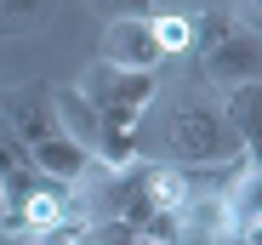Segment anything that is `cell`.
Instances as JSON below:
<instances>
[{"label": "cell", "mask_w": 262, "mask_h": 245, "mask_svg": "<svg viewBox=\"0 0 262 245\" xmlns=\"http://www.w3.org/2000/svg\"><path fill=\"white\" fill-rule=\"evenodd\" d=\"M223 211H228L234 239L251 245V239H256V217H262V177H256L251 160H239V171L228 177V188H223Z\"/></svg>", "instance_id": "cell-7"}, {"label": "cell", "mask_w": 262, "mask_h": 245, "mask_svg": "<svg viewBox=\"0 0 262 245\" xmlns=\"http://www.w3.org/2000/svg\"><path fill=\"white\" fill-rule=\"evenodd\" d=\"M171 245H234L223 194H188L177 211H171Z\"/></svg>", "instance_id": "cell-4"}, {"label": "cell", "mask_w": 262, "mask_h": 245, "mask_svg": "<svg viewBox=\"0 0 262 245\" xmlns=\"http://www.w3.org/2000/svg\"><path fill=\"white\" fill-rule=\"evenodd\" d=\"M6 222H12L17 234H52V228H63V222H69V194H63V188H52V183H29V188L12 199Z\"/></svg>", "instance_id": "cell-6"}, {"label": "cell", "mask_w": 262, "mask_h": 245, "mask_svg": "<svg viewBox=\"0 0 262 245\" xmlns=\"http://www.w3.org/2000/svg\"><path fill=\"white\" fill-rule=\"evenodd\" d=\"M12 17H29V12H46V0H0Z\"/></svg>", "instance_id": "cell-12"}, {"label": "cell", "mask_w": 262, "mask_h": 245, "mask_svg": "<svg viewBox=\"0 0 262 245\" xmlns=\"http://www.w3.org/2000/svg\"><path fill=\"white\" fill-rule=\"evenodd\" d=\"M165 148H171L177 166H205V160H239V154H251L239 143V131L216 108H183L177 120H171V131H165Z\"/></svg>", "instance_id": "cell-2"}, {"label": "cell", "mask_w": 262, "mask_h": 245, "mask_svg": "<svg viewBox=\"0 0 262 245\" xmlns=\"http://www.w3.org/2000/svg\"><path fill=\"white\" fill-rule=\"evenodd\" d=\"M137 194H143L148 211H177L183 199L194 194V183L177 166H137Z\"/></svg>", "instance_id": "cell-9"}, {"label": "cell", "mask_w": 262, "mask_h": 245, "mask_svg": "<svg viewBox=\"0 0 262 245\" xmlns=\"http://www.w3.org/2000/svg\"><path fill=\"white\" fill-rule=\"evenodd\" d=\"M23 154H29V166H34V171H46L52 183H80V177H85V166H92V154H85L74 137H63V131L29 143Z\"/></svg>", "instance_id": "cell-8"}, {"label": "cell", "mask_w": 262, "mask_h": 245, "mask_svg": "<svg viewBox=\"0 0 262 245\" xmlns=\"http://www.w3.org/2000/svg\"><path fill=\"white\" fill-rule=\"evenodd\" d=\"M80 97L103 114V126H108L114 137L131 143V131H137V114H143L148 97H154V74H125V69L97 63L92 74L80 80Z\"/></svg>", "instance_id": "cell-1"}, {"label": "cell", "mask_w": 262, "mask_h": 245, "mask_svg": "<svg viewBox=\"0 0 262 245\" xmlns=\"http://www.w3.org/2000/svg\"><path fill=\"white\" fill-rule=\"evenodd\" d=\"M148 29H154L160 57H183V52L200 46V40H194V17H188V12H160V17H148Z\"/></svg>", "instance_id": "cell-11"}, {"label": "cell", "mask_w": 262, "mask_h": 245, "mask_svg": "<svg viewBox=\"0 0 262 245\" xmlns=\"http://www.w3.org/2000/svg\"><path fill=\"white\" fill-rule=\"evenodd\" d=\"M97 63L125 69V74H154L160 46H154V29H148V17H137V12H120V17L103 29V57H97Z\"/></svg>", "instance_id": "cell-3"}, {"label": "cell", "mask_w": 262, "mask_h": 245, "mask_svg": "<svg viewBox=\"0 0 262 245\" xmlns=\"http://www.w3.org/2000/svg\"><path fill=\"white\" fill-rule=\"evenodd\" d=\"M125 6H143V0H125Z\"/></svg>", "instance_id": "cell-13"}, {"label": "cell", "mask_w": 262, "mask_h": 245, "mask_svg": "<svg viewBox=\"0 0 262 245\" xmlns=\"http://www.w3.org/2000/svg\"><path fill=\"white\" fill-rule=\"evenodd\" d=\"M256 97H262V80H239V86H228L223 108H216V114H223L228 126L239 131V143H245V148L256 143Z\"/></svg>", "instance_id": "cell-10"}, {"label": "cell", "mask_w": 262, "mask_h": 245, "mask_svg": "<svg viewBox=\"0 0 262 245\" xmlns=\"http://www.w3.org/2000/svg\"><path fill=\"white\" fill-rule=\"evenodd\" d=\"M205 74L223 80V86H239V80H256L262 74V46L251 29H228L223 40H211L205 52Z\"/></svg>", "instance_id": "cell-5"}]
</instances>
